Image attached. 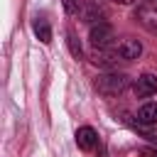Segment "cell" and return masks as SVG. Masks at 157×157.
Here are the masks:
<instances>
[{"instance_id":"9c48e42d","label":"cell","mask_w":157,"mask_h":157,"mask_svg":"<svg viewBox=\"0 0 157 157\" xmlns=\"http://www.w3.org/2000/svg\"><path fill=\"white\" fill-rule=\"evenodd\" d=\"M34 34H37L39 42H44V44L52 42V29H49V25H47L44 17H37V20H34Z\"/></svg>"},{"instance_id":"4fadbf2b","label":"cell","mask_w":157,"mask_h":157,"mask_svg":"<svg viewBox=\"0 0 157 157\" xmlns=\"http://www.w3.org/2000/svg\"><path fill=\"white\" fill-rule=\"evenodd\" d=\"M113 2H120V5H128V2H132V0H113Z\"/></svg>"},{"instance_id":"ba28073f","label":"cell","mask_w":157,"mask_h":157,"mask_svg":"<svg viewBox=\"0 0 157 157\" xmlns=\"http://www.w3.org/2000/svg\"><path fill=\"white\" fill-rule=\"evenodd\" d=\"M137 120L145 123V125L157 123V103H145V105L137 110Z\"/></svg>"},{"instance_id":"7a4b0ae2","label":"cell","mask_w":157,"mask_h":157,"mask_svg":"<svg viewBox=\"0 0 157 157\" xmlns=\"http://www.w3.org/2000/svg\"><path fill=\"white\" fill-rule=\"evenodd\" d=\"M113 37H115L113 25H108V22H96V25H91V34H88V39H91V44H93V47L103 49V47H108V44H110V39H113Z\"/></svg>"},{"instance_id":"5b68a950","label":"cell","mask_w":157,"mask_h":157,"mask_svg":"<svg viewBox=\"0 0 157 157\" xmlns=\"http://www.w3.org/2000/svg\"><path fill=\"white\" fill-rule=\"evenodd\" d=\"M115 52H118V56H120V59H125V61H132V59H137V56L142 54V44H140L137 39L128 37V39H123V42L115 47Z\"/></svg>"},{"instance_id":"52a82bcc","label":"cell","mask_w":157,"mask_h":157,"mask_svg":"<svg viewBox=\"0 0 157 157\" xmlns=\"http://www.w3.org/2000/svg\"><path fill=\"white\" fill-rule=\"evenodd\" d=\"M91 59H93L96 66H115V61H118V52H115V49H105V47H103V49L93 47Z\"/></svg>"},{"instance_id":"8fae6325","label":"cell","mask_w":157,"mask_h":157,"mask_svg":"<svg viewBox=\"0 0 157 157\" xmlns=\"http://www.w3.org/2000/svg\"><path fill=\"white\" fill-rule=\"evenodd\" d=\"M64 2V10L69 12V15H74L76 10H78V0H61Z\"/></svg>"},{"instance_id":"30bf717a","label":"cell","mask_w":157,"mask_h":157,"mask_svg":"<svg viewBox=\"0 0 157 157\" xmlns=\"http://www.w3.org/2000/svg\"><path fill=\"white\" fill-rule=\"evenodd\" d=\"M66 37H69V49H71V54H74L76 59H81V44H78V39H76V34L69 32Z\"/></svg>"},{"instance_id":"7c38bea8","label":"cell","mask_w":157,"mask_h":157,"mask_svg":"<svg viewBox=\"0 0 157 157\" xmlns=\"http://www.w3.org/2000/svg\"><path fill=\"white\" fill-rule=\"evenodd\" d=\"M142 157H157V150H150V147H145V150H142Z\"/></svg>"},{"instance_id":"6da1fadb","label":"cell","mask_w":157,"mask_h":157,"mask_svg":"<svg viewBox=\"0 0 157 157\" xmlns=\"http://www.w3.org/2000/svg\"><path fill=\"white\" fill-rule=\"evenodd\" d=\"M128 88V76L125 74H105V76H98L96 78V91L103 93V96H118Z\"/></svg>"},{"instance_id":"3957f363","label":"cell","mask_w":157,"mask_h":157,"mask_svg":"<svg viewBox=\"0 0 157 157\" xmlns=\"http://www.w3.org/2000/svg\"><path fill=\"white\" fill-rule=\"evenodd\" d=\"M137 20H140L150 32H157V0H145V2L137 7Z\"/></svg>"},{"instance_id":"8992f818","label":"cell","mask_w":157,"mask_h":157,"mask_svg":"<svg viewBox=\"0 0 157 157\" xmlns=\"http://www.w3.org/2000/svg\"><path fill=\"white\" fill-rule=\"evenodd\" d=\"M76 145L81 147V150H93L96 145H98V135H96V130L93 128H88V125H83V128H78L76 130Z\"/></svg>"},{"instance_id":"277c9868","label":"cell","mask_w":157,"mask_h":157,"mask_svg":"<svg viewBox=\"0 0 157 157\" xmlns=\"http://www.w3.org/2000/svg\"><path fill=\"white\" fill-rule=\"evenodd\" d=\"M132 91L137 98H150L152 93H157V76H152V74L137 76V81L132 83Z\"/></svg>"}]
</instances>
